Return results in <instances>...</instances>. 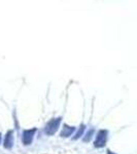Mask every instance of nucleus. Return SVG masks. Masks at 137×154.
Returning <instances> with one entry per match:
<instances>
[{"mask_svg": "<svg viewBox=\"0 0 137 154\" xmlns=\"http://www.w3.org/2000/svg\"><path fill=\"white\" fill-rule=\"evenodd\" d=\"M12 133L11 131H8L7 135L5 136V139H4V147L7 149H11L12 144H14V139H12Z\"/></svg>", "mask_w": 137, "mask_h": 154, "instance_id": "4", "label": "nucleus"}, {"mask_svg": "<svg viewBox=\"0 0 137 154\" xmlns=\"http://www.w3.org/2000/svg\"><path fill=\"white\" fill-rule=\"evenodd\" d=\"M0 139H1V137H0Z\"/></svg>", "mask_w": 137, "mask_h": 154, "instance_id": "8", "label": "nucleus"}, {"mask_svg": "<svg viewBox=\"0 0 137 154\" xmlns=\"http://www.w3.org/2000/svg\"><path fill=\"white\" fill-rule=\"evenodd\" d=\"M60 122H61V118H56V119H52L51 121L46 125V133L48 135H54L55 133L58 130Z\"/></svg>", "mask_w": 137, "mask_h": 154, "instance_id": "1", "label": "nucleus"}, {"mask_svg": "<svg viewBox=\"0 0 137 154\" xmlns=\"http://www.w3.org/2000/svg\"><path fill=\"white\" fill-rule=\"evenodd\" d=\"M34 131L35 130H32V131H25L23 134V142L25 145H29L32 142V138H33L34 135Z\"/></svg>", "mask_w": 137, "mask_h": 154, "instance_id": "3", "label": "nucleus"}, {"mask_svg": "<svg viewBox=\"0 0 137 154\" xmlns=\"http://www.w3.org/2000/svg\"><path fill=\"white\" fill-rule=\"evenodd\" d=\"M74 131V128L72 126H68V125H64L63 130L61 131V136L62 137H69L72 135V133Z\"/></svg>", "mask_w": 137, "mask_h": 154, "instance_id": "5", "label": "nucleus"}, {"mask_svg": "<svg viewBox=\"0 0 137 154\" xmlns=\"http://www.w3.org/2000/svg\"><path fill=\"white\" fill-rule=\"evenodd\" d=\"M84 131V126L83 125V126H81V131H78V135H76V137H75V139H76V138H78V137H81V135H83Z\"/></svg>", "mask_w": 137, "mask_h": 154, "instance_id": "6", "label": "nucleus"}, {"mask_svg": "<svg viewBox=\"0 0 137 154\" xmlns=\"http://www.w3.org/2000/svg\"><path fill=\"white\" fill-rule=\"evenodd\" d=\"M108 154H114V153H113V152H110V151H108Z\"/></svg>", "mask_w": 137, "mask_h": 154, "instance_id": "7", "label": "nucleus"}, {"mask_svg": "<svg viewBox=\"0 0 137 154\" xmlns=\"http://www.w3.org/2000/svg\"><path fill=\"white\" fill-rule=\"evenodd\" d=\"M106 135H107V131H104V130H101L98 131L96 136V139H95V146L96 147H103L105 145V142H106Z\"/></svg>", "mask_w": 137, "mask_h": 154, "instance_id": "2", "label": "nucleus"}]
</instances>
